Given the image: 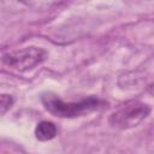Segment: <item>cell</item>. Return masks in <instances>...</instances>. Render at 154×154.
I'll return each mask as SVG.
<instances>
[{"mask_svg": "<svg viewBox=\"0 0 154 154\" xmlns=\"http://www.w3.org/2000/svg\"><path fill=\"white\" fill-rule=\"evenodd\" d=\"M42 103L45 108L61 118H75V117H82L85 116L95 109H97L102 101L95 96H89L87 99H82L78 102L77 101H64L57 95L53 94H45L42 96Z\"/></svg>", "mask_w": 154, "mask_h": 154, "instance_id": "1", "label": "cell"}, {"mask_svg": "<svg viewBox=\"0 0 154 154\" xmlns=\"http://www.w3.org/2000/svg\"><path fill=\"white\" fill-rule=\"evenodd\" d=\"M150 113V107L138 100H131L119 106L111 116L109 124L118 129L137 126Z\"/></svg>", "mask_w": 154, "mask_h": 154, "instance_id": "2", "label": "cell"}, {"mask_svg": "<svg viewBox=\"0 0 154 154\" xmlns=\"http://www.w3.org/2000/svg\"><path fill=\"white\" fill-rule=\"evenodd\" d=\"M48 53L40 47H25L18 51L5 53L2 55V63L17 71H28L47 59Z\"/></svg>", "mask_w": 154, "mask_h": 154, "instance_id": "3", "label": "cell"}, {"mask_svg": "<svg viewBox=\"0 0 154 154\" xmlns=\"http://www.w3.org/2000/svg\"><path fill=\"white\" fill-rule=\"evenodd\" d=\"M58 129L54 123L48 120L40 122L35 128V136L38 141H49L57 136Z\"/></svg>", "mask_w": 154, "mask_h": 154, "instance_id": "4", "label": "cell"}, {"mask_svg": "<svg viewBox=\"0 0 154 154\" xmlns=\"http://www.w3.org/2000/svg\"><path fill=\"white\" fill-rule=\"evenodd\" d=\"M13 97L10 94H0V116L5 114L13 106Z\"/></svg>", "mask_w": 154, "mask_h": 154, "instance_id": "5", "label": "cell"}]
</instances>
